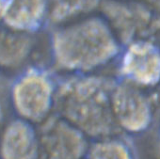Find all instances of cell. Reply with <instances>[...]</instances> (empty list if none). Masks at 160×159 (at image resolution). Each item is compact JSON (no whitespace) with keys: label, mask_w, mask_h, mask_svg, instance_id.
Returning a JSON list of instances; mask_svg holds the SVG:
<instances>
[{"label":"cell","mask_w":160,"mask_h":159,"mask_svg":"<svg viewBox=\"0 0 160 159\" xmlns=\"http://www.w3.org/2000/svg\"><path fill=\"white\" fill-rule=\"evenodd\" d=\"M112 42L106 31L98 26L90 25L72 30L58 43L59 57L70 66H90L108 57Z\"/></svg>","instance_id":"1"},{"label":"cell","mask_w":160,"mask_h":159,"mask_svg":"<svg viewBox=\"0 0 160 159\" xmlns=\"http://www.w3.org/2000/svg\"><path fill=\"white\" fill-rule=\"evenodd\" d=\"M124 70L140 82L152 83L160 76V55L151 45H134L126 55Z\"/></svg>","instance_id":"2"},{"label":"cell","mask_w":160,"mask_h":159,"mask_svg":"<svg viewBox=\"0 0 160 159\" xmlns=\"http://www.w3.org/2000/svg\"><path fill=\"white\" fill-rule=\"evenodd\" d=\"M15 98L19 109L25 115L35 117L42 114L47 107L49 88L42 79L30 77L17 87Z\"/></svg>","instance_id":"3"},{"label":"cell","mask_w":160,"mask_h":159,"mask_svg":"<svg viewBox=\"0 0 160 159\" xmlns=\"http://www.w3.org/2000/svg\"><path fill=\"white\" fill-rule=\"evenodd\" d=\"M115 107L122 124L130 129H139L147 122V107L134 92L120 90L115 98Z\"/></svg>","instance_id":"4"},{"label":"cell","mask_w":160,"mask_h":159,"mask_svg":"<svg viewBox=\"0 0 160 159\" xmlns=\"http://www.w3.org/2000/svg\"><path fill=\"white\" fill-rule=\"evenodd\" d=\"M0 8L7 21L15 27L31 25L41 12V0H0Z\"/></svg>","instance_id":"5"},{"label":"cell","mask_w":160,"mask_h":159,"mask_svg":"<svg viewBox=\"0 0 160 159\" xmlns=\"http://www.w3.org/2000/svg\"><path fill=\"white\" fill-rule=\"evenodd\" d=\"M32 151V139L28 129L21 124H17L12 127L5 138V158L29 159L31 157Z\"/></svg>","instance_id":"6"},{"label":"cell","mask_w":160,"mask_h":159,"mask_svg":"<svg viewBox=\"0 0 160 159\" xmlns=\"http://www.w3.org/2000/svg\"><path fill=\"white\" fill-rule=\"evenodd\" d=\"M92 159H128V155L122 147L115 144H107L94 149Z\"/></svg>","instance_id":"7"}]
</instances>
